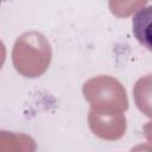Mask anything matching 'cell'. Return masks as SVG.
I'll return each mask as SVG.
<instances>
[{"label": "cell", "mask_w": 152, "mask_h": 152, "mask_svg": "<svg viewBox=\"0 0 152 152\" xmlns=\"http://www.w3.org/2000/svg\"><path fill=\"white\" fill-rule=\"evenodd\" d=\"M132 31L138 43L152 52V6L140 8L133 15Z\"/></svg>", "instance_id": "1"}, {"label": "cell", "mask_w": 152, "mask_h": 152, "mask_svg": "<svg viewBox=\"0 0 152 152\" xmlns=\"http://www.w3.org/2000/svg\"><path fill=\"white\" fill-rule=\"evenodd\" d=\"M4 2H6V1H12V0H2Z\"/></svg>", "instance_id": "2"}]
</instances>
